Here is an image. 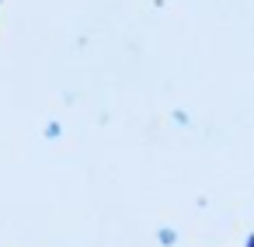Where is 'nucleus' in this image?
Returning a JSON list of instances; mask_svg holds the SVG:
<instances>
[]
</instances>
